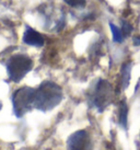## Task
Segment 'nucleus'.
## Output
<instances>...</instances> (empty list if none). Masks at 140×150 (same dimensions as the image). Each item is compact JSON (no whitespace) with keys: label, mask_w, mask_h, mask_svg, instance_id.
<instances>
[{"label":"nucleus","mask_w":140,"mask_h":150,"mask_svg":"<svg viewBox=\"0 0 140 150\" xmlns=\"http://www.w3.org/2000/svg\"><path fill=\"white\" fill-rule=\"evenodd\" d=\"M62 100V90L57 83L45 81L36 89L34 108L42 112L52 111Z\"/></svg>","instance_id":"1"},{"label":"nucleus","mask_w":140,"mask_h":150,"mask_svg":"<svg viewBox=\"0 0 140 150\" xmlns=\"http://www.w3.org/2000/svg\"><path fill=\"white\" fill-rule=\"evenodd\" d=\"M6 67L10 80H12L13 82H20L26 74L32 70L33 60L25 55H13L7 62Z\"/></svg>","instance_id":"2"},{"label":"nucleus","mask_w":140,"mask_h":150,"mask_svg":"<svg viewBox=\"0 0 140 150\" xmlns=\"http://www.w3.org/2000/svg\"><path fill=\"white\" fill-rule=\"evenodd\" d=\"M36 89L30 87H22L12 94L13 113L17 117H22L34 108Z\"/></svg>","instance_id":"3"},{"label":"nucleus","mask_w":140,"mask_h":150,"mask_svg":"<svg viewBox=\"0 0 140 150\" xmlns=\"http://www.w3.org/2000/svg\"><path fill=\"white\" fill-rule=\"evenodd\" d=\"M112 98H113L112 86L106 80H100L93 92V104L99 108V111H103L111 103Z\"/></svg>","instance_id":"4"},{"label":"nucleus","mask_w":140,"mask_h":150,"mask_svg":"<svg viewBox=\"0 0 140 150\" xmlns=\"http://www.w3.org/2000/svg\"><path fill=\"white\" fill-rule=\"evenodd\" d=\"M68 150H93L90 135L86 130H78L67 140Z\"/></svg>","instance_id":"5"},{"label":"nucleus","mask_w":140,"mask_h":150,"mask_svg":"<svg viewBox=\"0 0 140 150\" xmlns=\"http://www.w3.org/2000/svg\"><path fill=\"white\" fill-rule=\"evenodd\" d=\"M23 42L28 45L40 47V46L44 45V38L37 31L31 29V28H28L23 34Z\"/></svg>","instance_id":"6"},{"label":"nucleus","mask_w":140,"mask_h":150,"mask_svg":"<svg viewBox=\"0 0 140 150\" xmlns=\"http://www.w3.org/2000/svg\"><path fill=\"white\" fill-rule=\"evenodd\" d=\"M130 72H132V64L126 63L123 66V69H122L120 84H122V89H123V90H125V89L129 86V81H130Z\"/></svg>","instance_id":"7"},{"label":"nucleus","mask_w":140,"mask_h":150,"mask_svg":"<svg viewBox=\"0 0 140 150\" xmlns=\"http://www.w3.org/2000/svg\"><path fill=\"white\" fill-rule=\"evenodd\" d=\"M127 120H128V105L125 101H122L118 110V122L124 128H127Z\"/></svg>","instance_id":"8"},{"label":"nucleus","mask_w":140,"mask_h":150,"mask_svg":"<svg viewBox=\"0 0 140 150\" xmlns=\"http://www.w3.org/2000/svg\"><path fill=\"white\" fill-rule=\"evenodd\" d=\"M110 28L112 30V34H113V40L115 43H122L124 40V35L122 33V30L118 29V26L114 25V23L110 22Z\"/></svg>","instance_id":"9"},{"label":"nucleus","mask_w":140,"mask_h":150,"mask_svg":"<svg viewBox=\"0 0 140 150\" xmlns=\"http://www.w3.org/2000/svg\"><path fill=\"white\" fill-rule=\"evenodd\" d=\"M68 6L74 8H82L86 6V0H64Z\"/></svg>","instance_id":"10"},{"label":"nucleus","mask_w":140,"mask_h":150,"mask_svg":"<svg viewBox=\"0 0 140 150\" xmlns=\"http://www.w3.org/2000/svg\"><path fill=\"white\" fill-rule=\"evenodd\" d=\"M122 23H123V26H122V33H123L124 36H128V35H130V33L132 32V26L129 23H128L127 21H125V20H123L122 21Z\"/></svg>","instance_id":"11"},{"label":"nucleus","mask_w":140,"mask_h":150,"mask_svg":"<svg viewBox=\"0 0 140 150\" xmlns=\"http://www.w3.org/2000/svg\"><path fill=\"white\" fill-rule=\"evenodd\" d=\"M132 41H134V45L135 46H140V36L139 35H138V36H135Z\"/></svg>","instance_id":"12"},{"label":"nucleus","mask_w":140,"mask_h":150,"mask_svg":"<svg viewBox=\"0 0 140 150\" xmlns=\"http://www.w3.org/2000/svg\"><path fill=\"white\" fill-rule=\"evenodd\" d=\"M0 108H1V104H0Z\"/></svg>","instance_id":"13"}]
</instances>
